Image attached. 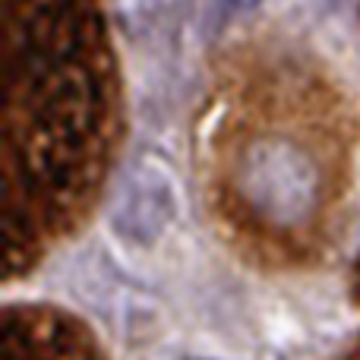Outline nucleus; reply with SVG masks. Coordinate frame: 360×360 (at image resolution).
Listing matches in <instances>:
<instances>
[{"instance_id":"nucleus-4","label":"nucleus","mask_w":360,"mask_h":360,"mask_svg":"<svg viewBox=\"0 0 360 360\" xmlns=\"http://www.w3.org/2000/svg\"><path fill=\"white\" fill-rule=\"evenodd\" d=\"M262 0H202V25L215 35L218 29L231 22V19L243 16V13L256 10Z\"/></svg>"},{"instance_id":"nucleus-2","label":"nucleus","mask_w":360,"mask_h":360,"mask_svg":"<svg viewBox=\"0 0 360 360\" xmlns=\"http://www.w3.org/2000/svg\"><path fill=\"white\" fill-rule=\"evenodd\" d=\"M180 215V186L168 162L155 152L136 155L117 177L108 224L124 243L149 250L174 228Z\"/></svg>"},{"instance_id":"nucleus-1","label":"nucleus","mask_w":360,"mask_h":360,"mask_svg":"<svg viewBox=\"0 0 360 360\" xmlns=\"http://www.w3.org/2000/svg\"><path fill=\"white\" fill-rule=\"evenodd\" d=\"M237 184L262 218L285 228L307 221L323 196L316 162L288 139H262L250 146L237 168Z\"/></svg>"},{"instance_id":"nucleus-5","label":"nucleus","mask_w":360,"mask_h":360,"mask_svg":"<svg viewBox=\"0 0 360 360\" xmlns=\"http://www.w3.org/2000/svg\"><path fill=\"white\" fill-rule=\"evenodd\" d=\"M177 360H212V357H177Z\"/></svg>"},{"instance_id":"nucleus-3","label":"nucleus","mask_w":360,"mask_h":360,"mask_svg":"<svg viewBox=\"0 0 360 360\" xmlns=\"http://www.w3.org/2000/svg\"><path fill=\"white\" fill-rule=\"evenodd\" d=\"M162 0H111V19L130 44H139L162 22Z\"/></svg>"}]
</instances>
